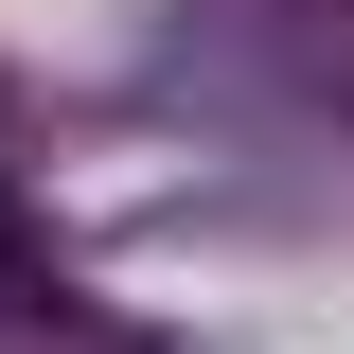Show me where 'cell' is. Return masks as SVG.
Segmentation results:
<instances>
[]
</instances>
